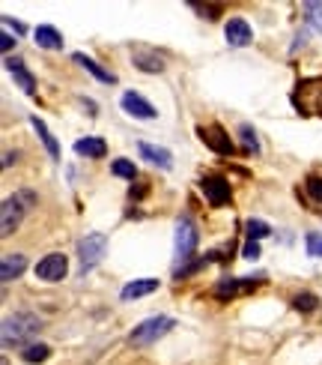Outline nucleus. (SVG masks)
Instances as JSON below:
<instances>
[{
  "label": "nucleus",
  "instance_id": "obj_1",
  "mask_svg": "<svg viewBox=\"0 0 322 365\" xmlns=\"http://www.w3.org/2000/svg\"><path fill=\"white\" fill-rule=\"evenodd\" d=\"M39 332V317L18 312L4 321V347H21L24 341H30Z\"/></svg>",
  "mask_w": 322,
  "mask_h": 365
},
{
  "label": "nucleus",
  "instance_id": "obj_2",
  "mask_svg": "<svg viewBox=\"0 0 322 365\" xmlns=\"http://www.w3.org/2000/svg\"><path fill=\"white\" fill-rule=\"evenodd\" d=\"M33 201H36L33 192H21L18 197H6L4 201V207H0V234H4V240L18 231V225L24 219V204H33Z\"/></svg>",
  "mask_w": 322,
  "mask_h": 365
},
{
  "label": "nucleus",
  "instance_id": "obj_3",
  "mask_svg": "<svg viewBox=\"0 0 322 365\" xmlns=\"http://www.w3.org/2000/svg\"><path fill=\"white\" fill-rule=\"evenodd\" d=\"M171 329H173V317H149V321L137 324V327L132 329L129 341H132L134 347H146V344H152V341H159L164 332H171Z\"/></svg>",
  "mask_w": 322,
  "mask_h": 365
},
{
  "label": "nucleus",
  "instance_id": "obj_4",
  "mask_svg": "<svg viewBox=\"0 0 322 365\" xmlns=\"http://www.w3.org/2000/svg\"><path fill=\"white\" fill-rule=\"evenodd\" d=\"M296 108H299L301 114L322 117V78L301 81V84L296 87Z\"/></svg>",
  "mask_w": 322,
  "mask_h": 365
},
{
  "label": "nucleus",
  "instance_id": "obj_5",
  "mask_svg": "<svg viewBox=\"0 0 322 365\" xmlns=\"http://www.w3.org/2000/svg\"><path fill=\"white\" fill-rule=\"evenodd\" d=\"M104 249H107V240L102 234H87L81 242H78V255H81V269H93L102 257H104Z\"/></svg>",
  "mask_w": 322,
  "mask_h": 365
},
{
  "label": "nucleus",
  "instance_id": "obj_6",
  "mask_svg": "<svg viewBox=\"0 0 322 365\" xmlns=\"http://www.w3.org/2000/svg\"><path fill=\"white\" fill-rule=\"evenodd\" d=\"M69 272V257L66 255H48L36 264V279L42 282H60Z\"/></svg>",
  "mask_w": 322,
  "mask_h": 365
},
{
  "label": "nucleus",
  "instance_id": "obj_7",
  "mask_svg": "<svg viewBox=\"0 0 322 365\" xmlns=\"http://www.w3.org/2000/svg\"><path fill=\"white\" fill-rule=\"evenodd\" d=\"M197 249V227L188 219H179L176 225V261H188Z\"/></svg>",
  "mask_w": 322,
  "mask_h": 365
},
{
  "label": "nucleus",
  "instance_id": "obj_8",
  "mask_svg": "<svg viewBox=\"0 0 322 365\" xmlns=\"http://www.w3.org/2000/svg\"><path fill=\"white\" fill-rule=\"evenodd\" d=\"M224 36H227V42L233 45V48H245V45H251L254 30L245 19H230L227 27H224Z\"/></svg>",
  "mask_w": 322,
  "mask_h": 365
},
{
  "label": "nucleus",
  "instance_id": "obj_9",
  "mask_svg": "<svg viewBox=\"0 0 322 365\" xmlns=\"http://www.w3.org/2000/svg\"><path fill=\"white\" fill-rule=\"evenodd\" d=\"M203 195L212 207H224L230 201V182L224 177H206L203 180Z\"/></svg>",
  "mask_w": 322,
  "mask_h": 365
},
{
  "label": "nucleus",
  "instance_id": "obj_10",
  "mask_svg": "<svg viewBox=\"0 0 322 365\" xmlns=\"http://www.w3.org/2000/svg\"><path fill=\"white\" fill-rule=\"evenodd\" d=\"M119 105H122V111H129L132 117H141V120H152V117H156V108H152V105L141 93H122Z\"/></svg>",
  "mask_w": 322,
  "mask_h": 365
},
{
  "label": "nucleus",
  "instance_id": "obj_11",
  "mask_svg": "<svg viewBox=\"0 0 322 365\" xmlns=\"http://www.w3.org/2000/svg\"><path fill=\"white\" fill-rule=\"evenodd\" d=\"M6 69L12 72V78L18 81V87L24 90V93H30V96L36 93V81H33V75L27 72L24 60H18V57H6Z\"/></svg>",
  "mask_w": 322,
  "mask_h": 365
},
{
  "label": "nucleus",
  "instance_id": "obj_12",
  "mask_svg": "<svg viewBox=\"0 0 322 365\" xmlns=\"http://www.w3.org/2000/svg\"><path fill=\"white\" fill-rule=\"evenodd\" d=\"M200 138L215 150V153H233V144H230L227 132L221 126H209V129H200Z\"/></svg>",
  "mask_w": 322,
  "mask_h": 365
},
{
  "label": "nucleus",
  "instance_id": "obj_13",
  "mask_svg": "<svg viewBox=\"0 0 322 365\" xmlns=\"http://www.w3.org/2000/svg\"><path fill=\"white\" fill-rule=\"evenodd\" d=\"M24 269H27V257L24 255H6L4 264H0V282L9 284L12 279H18Z\"/></svg>",
  "mask_w": 322,
  "mask_h": 365
},
{
  "label": "nucleus",
  "instance_id": "obj_14",
  "mask_svg": "<svg viewBox=\"0 0 322 365\" xmlns=\"http://www.w3.org/2000/svg\"><path fill=\"white\" fill-rule=\"evenodd\" d=\"M137 150H141V156L146 159V162H152V165H159V168H171L173 165V156H171V150H164V147H152V144H146V141H141L137 144Z\"/></svg>",
  "mask_w": 322,
  "mask_h": 365
},
{
  "label": "nucleus",
  "instance_id": "obj_15",
  "mask_svg": "<svg viewBox=\"0 0 322 365\" xmlns=\"http://www.w3.org/2000/svg\"><path fill=\"white\" fill-rule=\"evenodd\" d=\"M72 60H75V63H78V66H84V69H87L90 75H93V78H96V81H102V84H114V81H117V75H114V72H107V69H102V66L96 63V60H90L87 54H75Z\"/></svg>",
  "mask_w": 322,
  "mask_h": 365
},
{
  "label": "nucleus",
  "instance_id": "obj_16",
  "mask_svg": "<svg viewBox=\"0 0 322 365\" xmlns=\"http://www.w3.org/2000/svg\"><path fill=\"white\" fill-rule=\"evenodd\" d=\"M159 291V279H137L132 284L122 287V299H137V297H146V294H156Z\"/></svg>",
  "mask_w": 322,
  "mask_h": 365
},
{
  "label": "nucleus",
  "instance_id": "obj_17",
  "mask_svg": "<svg viewBox=\"0 0 322 365\" xmlns=\"http://www.w3.org/2000/svg\"><path fill=\"white\" fill-rule=\"evenodd\" d=\"M75 153L87 159H102L107 153V144L102 138H81V141H75Z\"/></svg>",
  "mask_w": 322,
  "mask_h": 365
},
{
  "label": "nucleus",
  "instance_id": "obj_18",
  "mask_svg": "<svg viewBox=\"0 0 322 365\" xmlns=\"http://www.w3.org/2000/svg\"><path fill=\"white\" fill-rule=\"evenodd\" d=\"M36 42L42 45V48H48V51H57V48H63V36H60V30H54L51 24H42L36 27Z\"/></svg>",
  "mask_w": 322,
  "mask_h": 365
},
{
  "label": "nucleus",
  "instance_id": "obj_19",
  "mask_svg": "<svg viewBox=\"0 0 322 365\" xmlns=\"http://www.w3.org/2000/svg\"><path fill=\"white\" fill-rule=\"evenodd\" d=\"M257 287V282H221L218 287H215V294H218L221 299H227V297H236V294H245V291H254Z\"/></svg>",
  "mask_w": 322,
  "mask_h": 365
},
{
  "label": "nucleus",
  "instance_id": "obj_20",
  "mask_svg": "<svg viewBox=\"0 0 322 365\" xmlns=\"http://www.w3.org/2000/svg\"><path fill=\"white\" fill-rule=\"evenodd\" d=\"M30 123H33V129L39 132V138H42L45 150H48V153H51V159H60V147H57V141H54V135L48 132V126H45L39 117H30Z\"/></svg>",
  "mask_w": 322,
  "mask_h": 365
},
{
  "label": "nucleus",
  "instance_id": "obj_21",
  "mask_svg": "<svg viewBox=\"0 0 322 365\" xmlns=\"http://www.w3.org/2000/svg\"><path fill=\"white\" fill-rule=\"evenodd\" d=\"M48 356H51V347L48 344H30V347H24V362H30V365L45 362Z\"/></svg>",
  "mask_w": 322,
  "mask_h": 365
},
{
  "label": "nucleus",
  "instance_id": "obj_22",
  "mask_svg": "<svg viewBox=\"0 0 322 365\" xmlns=\"http://www.w3.org/2000/svg\"><path fill=\"white\" fill-rule=\"evenodd\" d=\"M134 63L144 66V72H161V60L156 54H149V51H137L134 54Z\"/></svg>",
  "mask_w": 322,
  "mask_h": 365
},
{
  "label": "nucleus",
  "instance_id": "obj_23",
  "mask_svg": "<svg viewBox=\"0 0 322 365\" xmlns=\"http://www.w3.org/2000/svg\"><path fill=\"white\" fill-rule=\"evenodd\" d=\"M111 171H114L117 177H126V180H134V177H137L134 162H129V159H114V162H111Z\"/></svg>",
  "mask_w": 322,
  "mask_h": 365
},
{
  "label": "nucleus",
  "instance_id": "obj_24",
  "mask_svg": "<svg viewBox=\"0 0 322 365\" xmlns=\"http://www.w3.org/2000/svg\"><path fill=\"white\" fill-rule=\"evenodd\" d=\"M245 231H248V240H259V237H269V234H272V227H269L266 222H259V219H248Z\"/></svg>",
  "mask_w": 322,
  "mask_h": 365
},
{
  "label": "nucleus",
  "instance_id": "obj_25",
  "mask_svg": "<svg viewBox=\"0 0 322 365\" xmlns=\"http://www.w3.org/2000/svg\"><path fill=\"white\" fill-rule=\"evenodd\" d=\"M304 15H308V21H311V27H316V30H322V4H304Z\"/></svg>",
  "mask_w": 322,
  "mask_h": 365
},
{
  "label": "nucleus",
  "instance_id": "obj_26",
  "mask_svg": "<svg viewBox=\"0 0 322 365\" xmlns=\"http://www.w3.org/2000/svg\"><path fill=\"white\" fill-rule=\"evenodd\" d=\"M296 309L299 312H313V309H319V299L313 294H301V297H296Z\"/></svg>",
  "mask_w": 322,
  "mask_h": 365
},
{
  "label": "nucleus",
  "instance_id": "obj_27",
  "mask_svg": "<svg viewBox=\"0 0 322 365\" xmlns=\"http://www.w3.org/2000/svg\"><path fill=\"white\" fill-rule=\"evenodd\" d=\"M308 255L322 257V234H308Z\"/></svg>",
  "mask_w": 322,
  "mask_h": 365
},
{
  "label": "nucleus",
  "instance_id": "obj_28",
  "mask_svg": "<svg viewBox=\"0 0 322 365\" xmlns=\"http://www.w3.org/2000/svg\"><path fill=\"white\" fill-rule=\"evenodd\" d=\"M239 132H242V138H245V147H248V150H254V153H257V150H259V144H257V135L251 132V126L245 123Z\"/></svg>",
  "mask_w": 322,
  "mask_h": 365
},
{
  "label": "nucleus",
  "instance_id": "obj_29",
  "mask_svg": "<svg viewBox=\"0 0 322 365\" xmlns=\"http://www.w3.org/2000/svg\"><path fill=\"white\" fill-rule=\"evenodd\" d=\"M308 195L313 197V201L322 204V180H319V177H311V180H308Z\"/></svg>",
  "mask_w": 322,
  "mask_h": 365
},
{
  "label": "nucleus",
  "instance_id": "obj_30",
  "mask_svg": "<svg viewBox=\"0 0 322 365\" xmlns=\"http://www.w3.org/2000/svg\"><path fill=\"white\" fill-rule=\"evenodd\" d=\"M245 257H248V261H254V257L259 255V246H257V240H248L245 242V252H242Z\"/></svg>",
  "mask_w": 322,
  "mask_h": 365
},
{
  "label": "nucleus",
  "instance_id": "obj_31",
  "mask_svg": "<svg viewBox=\"0 0 322 365\" xmlns=\"http://www.w3.org/2000/svg\"><path fill=\"white\" fill-rule=\"evenodd\" d=\"M0 48H4V51H6V54H9V51H12V48H15V39H12V36H9V34H4V36H0Z\"/></svg>",
  "mask_w": 322,
  "mask_h": 365
}]
</instances>
